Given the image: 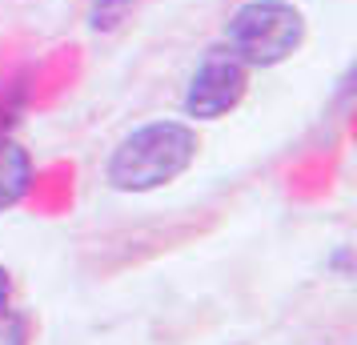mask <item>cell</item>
<instances>
[{
	"label": "cell",
	"instance_id": "1",
	"mask_svg": "<svg viewBox=\"0 0 357 345\" xmlns=\"http://www.w3.org/2000/svg\"><path fill=\"white\" fill-rule=\"evenodd\" d=\"M201 153V137L185 121H149L132 129L105 164V181L116 193H153L189 173Z\"/></svg>",
	"mask_w": 357,
	"mask_h": 345
},
{
	"label": "cell",
	"instance_id": "3",
	"mask_svg": "<svg viewBox=\"0 0 357 345\" xmlns=\"http://www.w3.org/2000/svg\"><path fill=\"white\" fill-rule=\"evenodd\" d=\"M245 89H249V65L237 52L213 49L193 72V81H189L185 113L197 116V121H217V116L233 113L241 105Z\"/></svg>",
	"mask_w": 357,
	"mask_h": 345
},
{
	"label": "cell",
	"instance_id": "5",
	"mask_svg": "<svg viewBox=\"0 0 357 345\" xmlns=\"http://www.w3.org/2000/svg\"><path fill=\"white\" fill-rule=\"evenodd\" d=\"M129 8H132V0H97L93 13H89V24L97 33H109V29H116L121 20L129 17Z\"/></svg>",
	"mask_w": 357,
	"mask_h": 345
},
{
	"label": "cell",
	"instance_id": "7",
	"mask_svg": "<svg viewBox=\"0 0 357 345\" xmlns=\"http://www.w3.org/2000/svg\"><path fill=\"white\" fill-rule=\"evenodd\" d=\"M8 297H13V277H8V269L0 265V317L8 313Z\"/></svg>",
	"mask_w": 357,
	"mask_h": 345
},
{
	"label": "cell",
	"instance_id": "2",
	"mask_svg": "<svg viewBox=\"0 0 357 345\" xmlns=\"http://www.w3.org/2000/svg\"><path fill=\"white\" fill-rule=\"evenodd\" d=\"M305 17L285 0H249L229 20V52H237L245 65L269 68L301 49Z\"/></svg>",
	"mask_w": 357,
	"mask_h": 345
},
{
	"label": "cell",
	"instance_id": "4",
	"mask_svg": "<svg viewBox=\"0 0 357 345\" xmlns=\"http://www.w3.org/2000/svg\"><path fill=\"white\" fill-rule=\"evenodd\" d=\"M33 189V157L13 137H0V213L17 209Z\"/></svg>",
	"mask_w": 357,
	"mask_h": 345
},
{
	"label": "cell",
	"instance_id": "6",
	"mask_svg": "<svg viewBox=\"0 0 357 345\" xmlns=\"http://www.w3.org/2000/svg\"><path fill=\"white\" fill-rule=\"evenodd\" d=\"M0 345H29V321L17 313L0 317Z\"/></svg>",
	"mask_w": 357,
	"mask_h": 345
}]
</instances>
